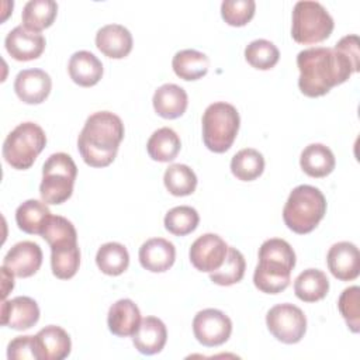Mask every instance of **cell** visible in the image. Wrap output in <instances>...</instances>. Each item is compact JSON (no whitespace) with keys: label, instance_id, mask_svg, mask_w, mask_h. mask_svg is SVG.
<instances>
[{"label":"cell","instance_id":"obj_17","mask_svg":"<svg viewBox=\"0 0 360 360\" xmlns=\"http://www.w3.org/2000/svg\"><path fill=\"white\" fill-rule=\"evenodd\" d=\"M37 360H63L70 354L69 333L56 325H48L35 335Z\"/></svg>","mask_w":360,"mask_h":360},{"label":"cell","instance_id":"obj_30","mask_svg":"<svg viewBox=\"0 0 360 360\" xmlns=\"http://www.w3.org/2000/svg\"><path fill=\"white\" fill-rule=\"evenodd\" d=\"M181 148L179 135L169 127L156 129L146 143V150L149 156L156 162H172L176 159Z\"/></svg>","mask_w":360,"mask_h":360},{"label":"cell","instance_id":"obj_27","mask_svg":"<svg viewBox=\"0 0 360 360\" xmlns=\"http://www.w3.org/2000/svg\"><path fill=\"white\" fill-rule=\"evenodd\" d=\"M329 280L322 270L307 269L300 273L294 281V292L304 302H316L326 297Z\"/></svg>","mask_w":360,"mask_h":360},{"label":"cell","instance_id":"obj_4","mask_svg":"<svg viewBox=\"0 0 360 360\" xmlns=\"http://www.w3.org/2000/svg\"><path fill=\"white\" fill-rule=\"evenodd\" d=\"M326 214V198L322 191L309 184L292 188L283 208V219L288 229L305 235L312 232Z\"/></svg>","mask_w":360,"mask_h":360},{"label":"cell","instance_id":"obj_35","mask_svg":"<svg viewBox=\"0 0 360 360\" xmlns=\"http://www.w3.org/2000/svg\"><path fill=\"white\" fill-rule=\"evenodd\" d=\"M246 62L259 70H269L280 59L278 48L267 39H255L245 48Z\"/></svg>","mask_w":360,"mask_h":360},{"label":"cell","instance_id":"obj_11","mask_svg":"<svg viewBox=\"0 0 360 360\" xmlns=\"http://www.w3.org/2000/svg\"><path fill=\"white\" fill-rule=\"evenodd\" d=\"M228 252L226 242L217 233H204L198 236L188 252L191 264L204 273L219 269Z\"/></svg>","mask_w":360,"mask_h":360},{"label":"cell","instance_id":"obj_2","mask_svg":"<svg viewBox=\"0 0 360 360\" xmlns=\"http://www.w3.org/2000/svg\"><path fill=\"white\" fill-rule=\"evenodd\" d=\"M122 139L121 118L110 111H97L86 120L77 138V149L86 165L105 167L114 162Z\"/></svg>","mask_w":360,"mask_h":360},{"label":"cell","instance_id":"obj_24","mask_svg":"<svg viewBox=\"0 0 360 360\" xmlns=\"http://www.w3.org/2000/svg\"><path fill=\"white\" fill-rule=\"evenodd\" d=\"M49 248L53 276L60 280L72 278L80 266V249L77 246V240L60 242Z\"/></svg>","mask_w":360,"mask_h":360},{"label":"cell","instance_id":"obj_42","mask_svg":"<svg viewBox=\"0 0 360 360\" xmlns=\"http://www.w3.org/2000/svg\"><path fill=\"white\" fill-rule=\"evenodd\" d=\"M13 273L8 270V269H6L4 266H1V277H3V292H1V295H3V300H6V297H7V294L13 290V287H14V280H13Z\"/></svg>","mask_w":360,"mask_h":360},{"label":"cell","instance_id":"obj_41","mask_svg":"<svg viewBox=\"0 0 360 360\" xmlns=\"http://www.w3.org/2000/svg\"><path fill=\"white\" fill-rule=\"evenodd\" d=\"M335 48L345 55H347L357 66H360V51H359V37L356 34H350L343 37Z\"/></svg>","mask_w":360,"mask_h":360},{"label":"cell","instance_id":"obj_33","mask_svg":"<svg viewBox=\"0 0 360 360\" xmlns=\"http://www.w3.org/2000/svg\"><path fill=\"white\" fill-rule=\"evenodd\" d=\"M163 183L172 195L184 197L195 191L197 176L187 165L173 163L166 169Z\"/></svg>","mask_w":360,"mask_h":360},{"label":"cell","instance_id":"obj_3","mask_svg":"<svg viewBox=\"0 0 360 360\" xmlns=\"http://www.w3.org/2000/svg\"><path fill=\"white\" fill-rule=\"evenodd\" d=\"M295 253L291 245L280 238H271L259 249V263L253 273L255 287L266 294H278L290 284Z\"/></svg>","mask_w":360,"mask_h":360},{"label":"cell","instance_id":"obj_8","mask_svg":"<svg viewBox=\"0 0 360 360\" xmlns=\"http://www.w3.org/2000/svg\"><path fill=\"white\" fill-rule=\"evenodd\" d=\"M335 22L328 10L318 1H297L292 8L291 37L295 42L312 45L330 37Z\"/></svg>","mask_w":360,"mask_h":360},{"label":"cell","instance_id":"obj_38","mask_svg":"<svg viewBox=\"0 0 360 360\" xmlns=\"http://www.w3.org/2000/svg\"><path fill=\"white\" fill-rule=\"evenodd\" d=\"M255 10L256 3L253 0H224L221 4V15L232 27L246 25L253 18Z\"/></svg>","mask_w":360,"mask_h":360},{"label":"cell","instance_id":"obj_21","mask_svg":"<svg viewBox=\"0 0 360 360\" xmlns=\"http://www.w3.org/2000/svg\"><path fill=\"white\" fill-rule=\"evenodd\" d=\"M141 323V312L129 298L115 301L107 315V325L112 335L118 338L132 336Z\"/></svg>","mask_w":360,"mask_h":360},{"label":"cell","instance_id":"obj_6","mask_svg":"<svg viewBox=\"0 0 360 360\" xmlns=\"http://www.w3.org/2000/svg\"><path fill=\"white\" fill-rule=\"evenodd\" d=\"M77 167L72 156L63 152L52 153L42 166L39 194L46 204H62L73 193Z\"/></svg>","mask_w":360,"mask_h":360},{"label":"cell","instance_id":"obj_34","mask_svg":"<svg viewBox=\"0 0 360 360\" xmlns=\"http://www.w3.org/2000/svg\"><path fill=\"white\" fill-rule=\"evenodd\" d=\"M246 270V262L243 255L236 248H229L222 266L210 273V278L218 285H232L239 283Z\"/></svg>","mask_w":360,"mask_h":360},{"label":"cell","instance_id":"obj_26","mask_svg":"<svg viewBox=\"0 0 360 360\" xmlns=\"http://www.w3.org/2000/svg\"><path fill=\"white\" fill-rule=\"evenodd\" d=\"M51 215L52 214L46 202L27 200L15 210V222L22 232L30 235H41Z\"/></svg>","mask_w":360,"mask_h":360},{"label":"cell","instance_id":"obj_28","mask_svg":"<svg viewBox=\"0 0 360 360\" xmlns=\"http://www.w3.org/2000/svg\"><path fill=\"white\" fill-rule=\"evenodd\" d=\"M177 77L191 82L204 77L210 68V59L205 53L195 49L179 51L172 60Z\"/></svg>","mask_w":360,"mask_h":360},{"label":"cell","instance_id":"obj_19","mask_svg":"<svg viewBox=\"0 0 360 360\" xmlns=\"http://www.w3.org/2000/svg\"><path fill=\"white\" fill-rule=\"evenodd\" d=\"M176 260V249L172 242L163 238H152L139 248V263L152 273L169 270Z\"/></svg>","mask_w":360,"mask_h":360},{"label":"cell","instance_id":"obj_25","mask_svg":"<svg viewBox=\"0 0 360 360\" xmlns=\"http://www.w3.org/2000/svg\"><path fill=\"white\" fill-rule=\"evenodd\" d=\"M333 152L323 143H311L301 152L300 166L311 177H326L335 169Z\"/></svg>","mask_w":360,"mask_h":360},{"label":"cell","instance_id":"obj_37","mask_svg":"<svg viewBox=\"0 0 360 360\" xmlns=\"http://www.w3.org/2000/svg\"><path fill=\"white\" fill-rule=\"evenodd\" d=\"M338 308L349 329L357 333L360 330V288L357 285L345 288L338 300Z\"/></svg>","mask_w":360,"mask_h":360},{"label":"cell","instance_id":"obj_5","mask_svg":"<svg viewBox=\"0 0 360 360\" xmlns=\"http://www.w3.org/2000/svg\"><path fill=\"white\" fill-rule=\"evenodd\" d=\"M240 117L238 110L225 101L210 104L202 114V141L215 153L226 152L239 131Z\"/></svg>","mask_w":360,"mask_h":360},{"label":"cell","instance_id":"obj_14","mask_svg":"<svg viewBox=\"0 0 360 360\" xmlns=\"http://www.w3.org/2000/svg\"><path fill=\"white\" fill-rule=\"evenodd\" d=\"M52 89L51 76L42 69H24L14 80V91L25 104L44 103Z\"/></svg>","mask_w":360,"mask_h":360},{"label":"cell","instance_id":"obj_10","mask_svg":"<svg viewBox=\"0 0 360 360\" xmlns=\"http://www.w3.org/2000/svg\"><path fill=\"white\" fill-rule=\"evenodd\" d=\"M193 333L195 339L207 347L221 346L232 333V321L222 311L207 308L197 312L194 316Z\"/></svg>","mask_w":360,"mask_h":360},{"label":"cell","instance_id":"obj_1","mask_svg":"<svg viewBox=\"0 0 360 360\" xmlns=\"http://www.w3.org/2000/svg\"><path fill=\"white\" fill-rule=\"evenodd\" d=\"M300 70L298 87L307 97H321L332 87L345 83L352 73L359 72L357 66L347 55L336 48L315 46L301 51L297 55Z\"/></svg>","mask_w":360,"mask_h":360},{"label":"cell","instance_id":"obj_23","mask_svg":"<svg viewBox=\"0 0 360 360\" xmlns=\"http://www.w3.org/2000/svg\"><path fill=\"white\" fill-rule=\"evenodd\" d=\"M68 72L76 84L91 87L97 84L103 76V63L91 52L77 51L69 59Z\"/></svg>","mask_w":360,"mask_h":360},{"label":"cell","instance_id":"obj_31","mask_svg":"<svg viewBox=\"0 0 360 360\" xmlns=\"http://www.w3.org/2000/svg\"><path fill=\"white\" fill-rule=\"evenodd\" d=\"M96 264L101 273L107 276H120L128 269V250L118 242H107L98 248L96 255Z\"/></svg>","mask_w":360,"mask_h":360},{"label":"cell","instance_id":"obj_36","mask_svg":"<svg viewBox=\"0 0 360 360\" xmlns=\"http://www.w3.org/2000/svg\"><path fill=\"white\" fill-rule=\"evenodd\" d=\"M165 228L176 235V236H184L191 233L200 222L198 212L188 205H179L167 211L165 215Z\"/></svg>","mask_w":360,"mask_h":360},{"label":"cell","instance_id":"obj_7","mask_svg":"<svg viewBox=\"0 0 360 360\" xmlns=\"http://www.w3.org/2000/svg\"><path fill=\"white\" fill-rule=\"evenodd\" d=\"M46 145L44 129L35 122L18 124L3 142L4 160L17 170L30 169Z\"/></svg>","mask_w":360,"mask_h":360},{"label":"cell","instance_id":"obj_16","mask_svg":"<svg viewBox=\"0 0 360 360\" xmlns=\"http://www.w3.org/2000/svg\"><path fill=\"white\" fill-rule=\"evenodd\" d=\"M39 319V307L35 300L27 295H18L13 300H3L1 325L14 330H27Z\"/></svg>","mask_w":360,"mask_h":360},{"label":"cell","instance_id":"obj_18","mask_svg":"<svg viewBox=\"0 0 360 360\" xmlns=\"http://www.w3.org/2000/svg\"><path fill=\"white\" fill-rule=\"evenodd\" d=\"M132 35L121 24H107L96 34V46L101 53L112 59H122L132 51Z\"/></svg>","mask_w":360,"mask_h":360},{"label":"cell","instance_id":"obj_12","mask_svg":"<svg viewBox=\"0 0 360 360\" xmlns=\"http://www.w3.org/2000/svg\"><path fill=\"white\" fill-rule=\"evenodd\" d=\"M41 264L42 250L38 243L31 240L15 243L3 259V266L20 278L34 276L39 270Z\"/></svg>","mask_w":360,"mask_h":360},{"label":"cell","instance_id":"obj_22","mask_svg":"<svg viewBox=\"0 0 360 360\" xmlns=\"http://www.w3.org/2000/svg\"><path fill=\"white\" fill-rule=\"evenodd\" d=\"M152 103L158 115L166 120H174L186 112L188 97L183 87L174 83H166L156 89Z\"/></svg>","mask_w":360,"mask_h":360},{"label":"cell","instance_id":"obj_40","mask_svg":"<svg viewBox=\"0 0 360 360\" xmlns=\"http://www.w3.org/2000/svg\"><path fill=\"white\" fill-rule=\"evenodd\" d=\"M7 357L10 360H37L35 336H17L7 346Z\"/></svg>","mask_w":360,"mask_h":360},{"label":"cell","instance_id":"obj_29","mask_svg":"<svg viewBox=\"0 0 360 360\" xmlns=\"http://www.w3.org/2000/svg\"><path fill=\"white\" fill-rule=\"evenodd\" d=\"M58 14V4L53 0H30L25 3L21 20L22 25L34 32H41L42 30L52 25Z\"/></svg>","mask_w":360,"mask_h":360},{"label":"cell","instance_id":"obj_9","mask_svg":"<svg viewBox=\"0 0 360 360\" xmlns=\"http://www.w3.org/2000/svg\"><path fill=\"white\" fill-rule=\"evenodd\" d=\"M266 325L270 333L285 345L298 343L307 332V318L294 304H277L269 309Z\"/></svg>","mask_w":360,"mask_h":360},{"label":"cell","instance_id":"obj_32","mask_svg":"<svg viewBox=\"0 0 360 360\" xmlns=\"http://www.w3.org/2000/svg\"><path fill=\"white\" fill-rule=\"evenodd\" d=\"M264 170V158L263 155L253 149L245 148L236 152L231 160L232 174L242 181L256 180Z\"/></svg>","mask_w":360,"mask_h":360},{"label":"cell","instance_id":"obj_39","mask_svg":"<svg viewBox=\"0 0 360 360\" xmlns=\"http://www.w3.org/2000/svg\"><path fill=\"white\" fill-rule=\"evenodd\" d=\"M41 236L48 242L49 246L60 242L77 240V232L73 224L60 215H51Z\"/></svg>","mask_w":360,"mask_h":360},{"label":"cell","instance_id":"obj_20","mask_svg":"<svg viewBox=\"0 0 360 360\" xmlns=\"http://www.w3.org/2000/svg\"><path fill=\"white\" fill-rule=\"evenodd\" d=\"M167 340L166 325L156 316H146L141 319V323L132 335V343L135 349L146 356L162 352Z\"/></svg>","mask_w":360,"mask_h":360},{"label":"cell","instance_id":"obj_15","mask_svg":"<svg viewBox=\"0 0 360 360\" xmlns=\"http://www.w3.org/2000/svg\"><path fill=\"white\" fill-rule=\"evenodd\" d=\"M4 46L13 59L28 62L42 55L45 49V38L41 32L30 31L21 24L7 34Z\"/></svg>","mask_w":360,"mask_h":360},{"label":"cell","instance_id":"obj_13","mask_svg":"<svg viewBox=\"0 0 360 360\" xmlns=\"http://www.w3.org/2000/svg\"><path fill=\"white\" fill-rule=\"evenodd\" d=\"M328 269L340 281H350L360 274V253L352 242H338L332 245L326 255Z\"/></svg>","mask_w":360,"mask_h":360}]
</instances>
